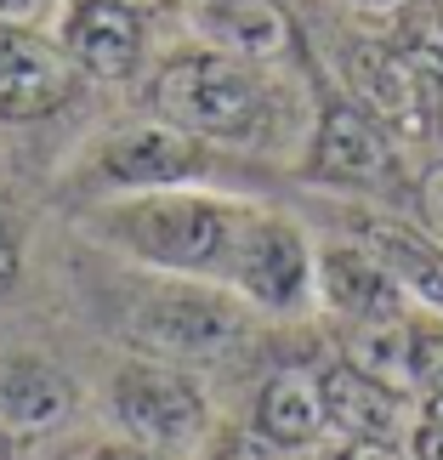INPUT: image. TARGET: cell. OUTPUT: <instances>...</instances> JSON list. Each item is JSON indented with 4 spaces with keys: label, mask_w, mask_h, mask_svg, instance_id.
<instances>
[{
    "label": "cell",
    "mask_w": 443,
    "mask_h": 460,
    "mask_svg": "<svg viewBox=\"0 0 443 460\" xmlns=\"http://www.w3.org/2000/svg\"><path fill=\"white\" fill-rule=\"evenodd\" d=\"M352 234H359V244L386 273H393V285L403 296H415V302H427V307H443V244L438 239L415 234V227H403V222H386V217H359Z\"/></svg>",
    "instance_id": "4fadbf2b"
},
{
    "label": "cell",
    "mask_w": 443,
    "mask_h": 460,
    "mask_svg": "<svg viewBox=\"0 0 443 460\" xmlns=\"http://www.w3.org/2000/svg\"><path fill=\"white\" fill-rule=\"evenodd\" d=\"M415 358H421V330H410L398 313L359 318L347 335V364L386 386H415Z\"/></svg>",
    "instance_id": "e0dca14e"
},
{
    "label": "cell",
    "mask_w": 443,
    "mask_h": 460,
    "mask_svg": "<svg viewBox=\"0 0 443 460\" xmlns=\"http://www.w3.org/2000/svg\"><path fill=\"white\" fill-rule=\"evenodd\" d=\"M199 29L227 58H244V63H279V58H296L301 46L290 12L279 0H205Z\"/></svg>",
    "instance_id": "8fae6325"
},
{
    "label": "cell",
    "mask_w": 443,
    "mask_h": 460,
    "mask_svg": "<svg viewBox=\"0 0 443 460\" xmlns=\"http://www.w3.org/2000/svg\"><path fill=\"white\" fill-rule=\"evenodd\" d=\"M244 217H251V205H222V199L182 193V188H148V199H131L126 210H114L109 234L120 244H131V256L154 261V268L227 279Z\"/></svg>",
    "instance_id": "6da1fadb"
},
{
    "label": "cell",
    "mask_w": 443,
    "mask_h": 460,
    "mask_svg": "<svg viewBox=\"0 0 443 460\" xmlns=\"http://www.w3.org/2000/svg\"><path fill=\"white\" fill-rule=\"evenodd\" d=\"M210 460H268V449H261L256 438H227V444L210 455Z\"/></svg>",
    "instance_id": "d4e9b609"
},
{
    "label": "cell",
    "mask_w": 443,
    "mask_h": 460,
    "mask_svg": "<svg viewBox=\"0 0 443 460\" xmlns=\"http://www.w3.org/2000/svg\"><path fill=\"white\" fill-rule=\"evenodd\" d=\"M318 381H324V420L330 427H341L347 438H398V420H403L398 386L364 376L352 364H335Z\"/></svg>",
    "instance_id": "9a60e30c"
},
{
    "label": "cell",
    "mask_w": 443,
    "mask_h": 460,
    "mask_svg": "<svg viewBox=\"0 0 443 460\" xmlns=\"http://www.w3.org/2000/svg\"><path fill=\"white\" fill-rule=\"evenodd\" d=\"M415 210H421V222H427V234L443 244V165H427V171H421V182H415Z\"/></svg>",
    "instance_id": "d6986e66"
},
{
    "label": "cell",
    "mask_w": 443,
    "mask_h": 460,
    "mask_svg": "<svg viewBox=\"0 0 443 460\" xmlns=\"http://www.w3.org/2000/svg\"><path fill=\"white\" fill-rule=\"evenodd\" d=\"M256 432L279 449H307L324 432V381L313 369H279L256 398Z\"/></svg>",
    "instance_id": "2e32d148"
},
{
    "label": "cell",
    "mask_w": 443,
    "mask_h": 460,
    "mask_svg": "<svg viewBox=\"0 0 443 460\" xmlns=\"http://www.w3.org/2000/svg\"><path fill=\"white\" fill-rule=\"evenodd\" d=\"M318 182L341 188H381L393 182V131L376 114H364L359 102H330L313 137V165Z\"/></svg>",
    "instance_id": "ba28073f"
},
{
    "label": "cell",
    "mask_w": 443,
    "mask_h": 460,
    "mask_svg": "<svg viewBox=\"0 0 443 460\" xmlns=\"http://www.w3.org/2000/svg\"><path fill=\"white\" fill-rule=\"evenodd\" d=\"M318 290H324V302L335 313H347V318H386L403 302L393 273H386L364 244L359 251H352V244H330V251L318 256Z\"/></svg>",
    "instance_id": "5bb4252c"
},
{
    "label": "cell",
    "mask_w": 443,
    "mask_h": 460,
    "mask_svg": "<svg viewBox=\"0 0 443 460\" xmlns=\"http://www.w3.org/2000/svg\"><path fill=\"white\" fill-rule=\"evenodd\" d=\"M80 92V68L63 46L40 40L29 23H0V119L29 126L51 119Z\"/></svg>",
    "instance_id": "5b68a950"
},
{
    "label": "cell",
    "mask_w": 443,
    "mask_h": 460,
    "mask_svg": "<svg viewBox=\"0 0 443 460\" xmlns=\"http://www.w3.org/2000/svg\"><path fill=\"white\" fill-rule=\"evenodd\" d=\"M415 386L427 393H443V335L421 330V358H415Z\"/></svg>",
    "instance_id": "44dd1931"
},
{
    "label": "cell",
    "mask_w": 443,
    "mask_h": 460,
    "mask_svg": "<svg viewBox=\"0 0 443 460\" xmlns=\"http://www.w3.org/2000/svg\"><path fill=\"white\" fill-rule=\"evenodd\" d=\"M415 460H443V393H432L427 420L415 427Z\"/></svg>",
    "instance_id": "ffe728a7"
},
{
    "label": "cell",
    "mask_w": 443,
    "mask_h": 460,
    "mask_svg": "<svg viewBox=\"0 0 443 460\" xmlns=\"http://www.w3.org/2000/svg\"><path fill=\"white\" fill-rule=\"evenodd\" d=\"M438 131H443V97H438Z\"/></svg>",
    "instance_id": "f546056e"
},
{
    "label": "cell",
    "mask_w": 443,
    "mask_h": 460,
    "mask_svg": "<svg viewBox=\"0 0 443 460\" xmlns=\"http://www.w3.org/2000/svg\"><path fill=\"white\" fill-rule=\"evenodd\" d=\"M347 6L359 12V17H376V23H393V17H398L403 6H410V0H347Z\"/></svg>",
    "instance_id": "cb8c5ba5"
},
{
    "label": "cell",
    "mask_w": 443,
    "mask_h": 460,
    "mask_svg": "<svg viewBox=\"0 0 443 460\" xmlns=\"http://www.w3.org/2000/svg\"><path fill=\"white\" fill-rule=\"evenodd\" d=\"M307 244L290 222L279 217H261L251 210L239 227V244H234V261H227V279L261 307H296L307 296Z\"/></svg>",
    "instance_id": "52a82bcc"
},
{
    "label": "cell",
    "mask_w": 443,
    "mask_h": 460,
    "mask_svg": "<svg viewBox=\"0 0 443 460\" xmlns=\"http://www.w3.org/2000/svg\"><path fill=\"white\" fill-rule=\"evenodd\" d=\"M114 415L143 444H188L205 432V398L171 364H126L114 376Z\"/></svg>",
    "instance_id": "8992f818"
},
{
    "label": "cell",
    "mask_w": 443,
    "mask_h": 460,
    "mask_svg": "<svg viewBox=\"0 0 443 460\" xmlns=\"http://www.w3.org/2000/svg\"><path fill=\"white\" fill-rule=\"evenodd\" d=\"M75 410V381L40 358H0V432L34 438Z\"/></svg>",
    "instance_id": "7c38bea8"
},
{
    "label": "cell",
    "mask_w": 443,
    "mask_h": 460,
    "mask_svg": "<svg viewBox=\"0 0 443 460\" xmlns=\"http://www.w3.org/2000/svg\"><path fill=\"white\" fill-rule=\"evenodd\" d=\"M148 102L165 126L199 137V143H244V137H256L261 119H268L261 80L244 68V58H227V51L171 58L159 68Z\"/></svg>",
    "instance_id": "7a4b0ae2"
},
{
    "label": "cell",
    "mask_w": 443,
    "mask_h": 460,
    "mask_svg": "<svg viewBox=\"0 0 443 460\" xmlns=\"http://www.w3.org/2000/svg\"><path fill=\"white\" fill-rule=\"evenodd\" d=\"M63 51L75 58L80 75L126 80L143 58V12L120 0H75L63 17Z\"/></svg>",
    "instance_id": "9c48e42d"
},
{
    "label": "cell",
    "mask_w": 443,
    "mask_h": 460,
    "mask_svg": "<svg viewBox=\"0 0 443 460\" xmlns=\"http://www.w3.org/2000/svg\"><path fill=\"white\" fill-rule=\"evenodd\" d=\"M85 460H154L143 449H97V455H85Z\"/></svg>",
    "instance_id": "4316f807"
},
{
    "label": "cell",
    "mask_w": 443,
    "mask_h": 460,
    "mask_svg": "<svg viewBox=\"0 0 443 460\" xmlns=\"http://www.w3.org/2000/svg\"><path fill=\"white\" fill-rule=\"evenodd\" d=\"M46 0H0V23H34Z\"/></svg>",
    "instance_id": "484cf974"
},
{
    "label": "cell",
    "mask_w": 443,
    "mask_h": 460,
    "mask_svg": "<svg viewBox=\"0 0 443 460\" xmlns=\"http://www.w3.org/2000/svg\"><path fill=\"white\" fill-rule=\"evenodd\" d=\"M205 171V148L199 137L176 131V126H137L120 131L109 148H102V176L120 188H182L188 176Z\"/></svg>",
    "instance_id": "30bf717a"
},
{
    "label": "cell",
    "mask_w": 443,
    "mask_h": 460,
    "mask_svg": "<svg viewBox=\"0 0 443 460\" xmlns=\"http://www.w3.org/2000/svg\"><path fill=\"white\" fill-rule=\"evenodd\" d=\"M341 460H403V455L393 449V438H352L341 449Z\"/></svg>",
    "instance_id": "603a6c76"
},
{
    "label": "cell",
    "mask_w": 443,
    "mask_h": 460,
    "mask_svg": "<svg viewBox=\"0 0 443 460\" xmlns=\"http://www.w3.org/2000/svg\"><path fill=\"white\" fill-rule=\"evenodd\" d=\"M0 460H12V444H6V432H0Z\"/></svg>",
    "instance_id": "f1b7e54d"
},
{
    "label": "cell",
    "mask_w": 443,
    "mask_h": 460,
    "mask_svg": "<svg viewBox=\"0 0 443 460\" xmlns=\"http://www.w3.org/2000/svg\"><path fill=\"white\" fill-rule=\"evenodd\" d=\"M341 80L352 102H359L364 114H376L393 137H403V143H415V137L432 131L438 119V85L421 75V68L403 58V51L393 40H347L341 46Z\"/></svg>",
    "instance_id": "3957f363"
},
{
    "label": "cell",
    "mask_w": 443,
    "mask_h": 460,
    "mask_svg": "<svg viewBox=\"0 0 443 460\" xmlns=\"http://www.w3.org/2000/svg\"><path fill=\"white\" fill-rule=\"evenodd\" d=\"M120 6H131V12H159L165 0H120Z\"/></svg>",
    "instance_id": "83f0119b"
},
{
    "label": "cell",
    "mask_w": 443,
    "mask_h": 460,
    "mask_svg": "<svg viewBox=\"0 0 443 460\" xmlns=\"http://www.w3.org/2000/svg\"><path fill=\"white\" fill-rule=\"evenodd\" d=\"M244 318L234 302H222V296H205V290H159L148 296L143 307L131 318V341L148 347L154 358H217L239 341Z\"/></svg>",
    "instance_id": "277c9868"
},
{
    "label": "cell",
    "mask_w": 443,
    "mask_h": 460,
    "mask_svg": "<svg viewBox=\"0 0 443 460\" xmlns=\"http://www.w3.org/2000/svg\"><path fill=\"white\" fill-rule=\"evenodd\" d=\"M393 46L443 92V0H410L393 17Z\"/></svg>",
    "instance_id": "ac0fdd59"
},
{
    "label": "cell",
    "mask_w": 443,
    "mask_h": 460,
    "mask_svg": "<svg viewBox=\"0 0 443 460\" xmlns=\"http://www.w3.org/2000/svg\"><path fill=\"white\" fill-rule=\"evenodd\" d=\"M12 279H17V227L0 217V296L12 290Z\"/></svg>",
    "instance_id": "7402d4cb"
}]
</instances>
